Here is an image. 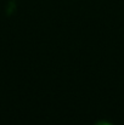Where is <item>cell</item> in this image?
Returning <instances> with one entry per match:
<instances>
[{
  "label": "cell",
  "mask_w": 124,
  "mask_h": 125,
  "mask_svg": "<svg viewBox=\"0 0 124 125\" xmlns=\"http://www.w3.org/2000/svg\"><path fill=\"white\" fill-rule=\"evenodd\" d=\"M95 125H111L108 122H97Z\"/></svg>",
  "instance_id": "cell-1"
}]
</instances>
